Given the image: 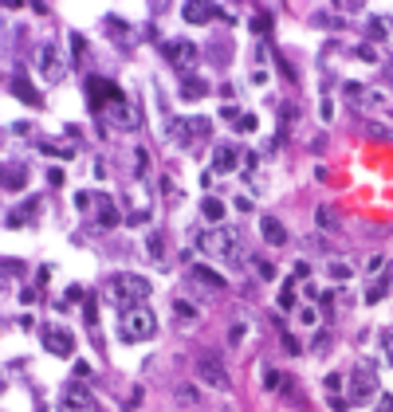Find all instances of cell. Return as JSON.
Returning a JSON list of instances; mask_svg holds the SVG:
<instances>
[{
    "label": "cell",
    "instance_id": "obj_38",
    "mask_svg": "<svg viewBox=\"0 0 393 412\" xmlns=\"http://www.w3.org/2000/svg\"><path fill=\"white\" fill-rule=\"evenodd\" d=\"M48 181L51 185H63V169H48Z\"/></svg>",
    "mask_w": 393,
    "mask_h": 412
},
{
    "label": "cell",
    "instance_id": "obj_20",
    "mask_svg": "<svg viewBox=\"0 0 393 412\" xmlns=\"http://www.w3.org/2000/svg\"><path fill=\"white\" fill-rule=\"evenodd\" d=\"M146 255L154 259V263H165V236H161V232H149V240H146Z\"/></svg>",
    "mask_w": 393,
    "mask_h": 412
},
{
    "label": "cell",
    "instance_id": "obj_8",
    "mask_svg": "<svg viewBox=\"0 0 393 412\" xmlns=\"http://www.w3.org/2000/svg\"><path fill=\"white\" fill-rule=\"evenodd\" d=\"M63 55L60 48H55V39H48V44H39V75H44V83H60L63 79Z\"/></svg>",
    "mask_w": 393,
    "mask_h": 412
},
{
    "label": "cell",
    "instance_id": "obj_12",
    "mask_svg": "<svg viewBox=\"0 0 393 412\" xmlns=\"http://www.w3.org/2000/svg\"><path fill=\"white\" fill-rule=\"evenodd\" d=\"M165 55H170V63H173V67H177L181 75H193L196 48L189 44V39H173V44H165Z\"/></svg>",
    "mask_w": 393,
    "mask_h": 412
},
{
    "label": "cell",
    "instance_id": "obj_26",
    "mask_svg": "<svg viewBox=\"0 0 393 412\" xmlns=\"http://www.w3.org/2000/svg\"><path fill=\"white\" fill-rule=\"evenodd\" d=\"M177 400H181V404H196V388L193 385H181V388H177Z\"/></svg>",
    "mask_w": 393,
    "mask_h": 412
},
{
    "label": "cell",
    "instance_id": "obj_28",
    "mask_svg": "<svg viewBox=\"0 0 393 412\" xmlns=\"http://www.w3.org/2000/svg\"><path fill=\"white\" fill-rule=\"evenodd\" d=\"M256 271L264 275V279H275V267H271L268 259H256Z\"/></svg>",
    "mask_w": 393,
    "mask_h": 412
},
{
    "label": "cell",
    "instance_id": "obj_24",
    "mask_svg": "<svg viewBox=\"0 0 393 412\" xmlns=\"http://www.w3.org/2000/svg\"><path fill=\"white\" fill-rule=\"evenodd\" d=\"M385 294H390V283H385V279H378V283H374V287L366 291V303H381Z\"/></svg>",
    "mask_w": 393,
    "mask_h": 412
},
{
    "label": "cell",
    "instance_id": "obj_29",
    "mask_svg": "<svg viewBox=\"0 0 393 412\" xmlns=\"http://www.w3.org/2000/svg\"><path fill=\"white\" fill-rule=\"evenodd\" d=\"M327 271H331L334 279H350V267H346V263H331Z\"/></svg>",
    "mask_w": 393,
    "mask_h": 412
},
{
    "label": "cell",
    "instance_id": "obj_15",
    "mask_svg": "<svg viewBox=\"0 0 393 412\" xmlns=\"http://www.w3.org/2000/svg\"><path fill=\"white\" fill-rule=\"evenodd\" d=\"M95 205H98V228H114L118 224V208H114L111 193H95Z\"/></svg>",
    "mask_w": 393,
    "mask_h": 412
},
{
    "label": "cell",
    "instance_id": "obj_9",
    "mask_svg": "<svg viewBox=\"0 0 393 412\" xmlns=\"http://www.w3.org/2000/svg\"><path fill=\"white\" fill-rule=\"evenodd\" d=\"M240 161H248L240 146H232V142H217V146H212V173L224 177V173H232Z\"/></svg>",
    "mask_w": 393,
    "mask_h": 412
},
{
    "label": "cell",
    "instance_id": "obj_16",
    "mask_svg": "<svg viewBox=\"0 0 393 412\" xmlns=\"http://www.w3.org/2000/svg\"><path fill=\"white\" fill-rule=\"evenodd\" d=\"M259 232H264V240H268L271 247H283V243H287V228H283L275 216H264V220H259Z\"/></svg>",
    "mask_w": 393,
    "mask_h": 412
},
{
    "label": "cell",
    "instance_id": "obj_37",
    "mask_svg": "<svg viewBox=\"0 0 393 412\" xmlns=\"http://www.w3.org/2000/svg\"><path fill=\"white\" fill-rule=\"evenodd\" d=\"M283 346H287V350H291V353H303V350H299V341H295L291 334H283Z\"/></svg>",
    "mask_w": 393,
    "mask_h": 412
},
{
    "label": "cell",
    "instance_id": "obj_13",
    "mask_svg": "<svg viewBox=\"0 0 393 412\" xmlns=\"http://www.w3.org/2000/svg\"><path fill=\"white\" fill-rule=\"evenodd\" d=\"M189 283H201V291L205 294L224 291V279L217 275V271H209V267H189Z\"/></svg>",
    "mask_w": 393,
    "mask_h": 412
},
{
    "label": "cell",
    "instance_id": "obj_25",
    "mask_svg": "<svg viewBox=\"0 0 393 412\" xmlns=\"http://www.w3.org/2000/svg\"><path fill=\"white\" fill-rule=\"evenodd\" d=\"M381 350H385V365H393V330H381Z\"/></svg>",
    "mask_w": 393,
    "mask_h": 412
},
{
    "label": "cell",
    "instance_id": "obj_34",
    "mask_svg": "<svg viewBox=\"0 0 393 412\" xmlns=\"http://www.w3.org/2000/svg\"><path fill=\"white\" fill-rule=\"evenodd\" d=\"M252 28H256V32H268V28H271V16H264V12H259L256 20H252Z\"/></svg>",
    "mask_w": 393,
    "mask_h": 412
},
{
    "label": "cell",
    "instance_id": "obj_22",
    "mask_svg": "<svg viewBox=\"0 0 393 412\" xmlns=\"http://www.w3.org/2000/svg\"><path fill=\"white\" fill-rule=\"evenodd\" d=\"M201 216L212 220V224H221V220H224V205L217 200V196H205V200H201Z\"/></svg>",
    "mask_w": 393,
    "mask_h": 412
},
{
    "label": "cell",
    "instance_id": "obj_31",
    "mask_svg": "<svg viewBox=\"0 0 393 412\" xmlns=\"http://www.w3.org/2000/svg\"><path fill=\"white\" fill-rule=\"evenodd\" d=\"M91 205H95V196H91V193H79V196H75V208H79V212H86Z\"/></svg>",
    "mask_w": 393,
    "mask_h": 412
},
{
    "label": "cell",
    "instance_id": "obj_5",
    "mask_svg": "<svg viewBox=\"0 0 393 412\" xmlns=\"http://www.w3.org/2000/svg\"><path fill=\"white\" fill-rule=\"evenodd\" d=\"M60 409L63 412H98V400L83 381H67L60 393Z\"/></svg>",
    "mask_w": 393,
    "mask_h": 412
},
{
    "label": "cell",
    "instance_id": "obj_18",
    "mask_svg": "<svg viewBox=\"0 0 393 412\" xmlns=\"http://www.w3.org/2000/svg\"><path fill=\"white\" fill-rule=\"evenodd\" d=\"M173 315H177V322H181V326H193V322H196V306L189 303V299H181V294H177V299H173Z\"/></svg>",
    "mask_w": 393,
    "mask_h": 412
},
{
    "label": "cell",
    "instance_id": "obj_3",
    "mask_svg": "<svg viewBox=\"0 0 393 412\" xmlns=\"http://www.w3.org/2000/svg\"><path fill=\"white\" fill-rule=\"evenodd\" d=\"M154 334H158V318L149 306H134L118 318V338L122 341H149Z\"/></svg>",
    "mask_w": 393,
    "mask_h": 412
},
{
    "label": "cell",
    "instance_id": "obj_10",
    "mask_svg": "<svg viewBox=\"0 0 393 412\" xmlns=\"http://www.w3.org/2000/svg\"><path fill=\"white\" fill-rule=\"evenodd\" d=\"M374 393H378V377H374V369L358 365L354 377H350V404H362V400H369Z\"/></svg>",
    "mask_w": 393,
    "mask_h": 412
},
{
    "label": "cell",
    "instance_id": "obj_21",
    "mask_svg": "<svg viewBox=\"0 0 393 412\" xmlns=\"http://www.w3.org/2000/svg\"><path fill=\"white\" fill-rule=\"evenodd\" d=\"M24 181H28V165L20 169V165H12V161H8V169H4V189H8V193H16Z\"/></svg>",
    "mask_w": 393,
    "mask_h": 412
},
{
    "label": "cell",
    "instance_id": "obj_2",
    "mask_svg": "<svg viewBox=\"0 0 393 412\" xmlns=\"http://www.w3.org/2000/svg\"><path fill=\"white\" fill-rule=\"evenodd\" d=\"M146 299H149V283L142 279V275H134V271H118V275L107 283V303H111L118 315L134 310V306H146Z\"/></svg>",
    "mask_w": 393,
    "mask_h": 412
},
{
    "label": "cell",
    "instance_id": "obj_27",
    "mask_svg": "<svg viewBox=\"0 0 393 412\" xmlns=\"http://www.w3.org/2000/svg\"><path fill=\"white\" fill-rule=\"evenodd\" d=\"M236 130L252 133V130H256V114H240V118H236Z\"/></svg>",
    "mask_w": 393,
    "mask_h": 412
},
{
    "label": "cell",
    "instance_id": "obj_6",
    "mask_svg": "<svg viewBox=\"0 0 393 412\" xmlns=\"http://www.w3.org/2000/svg\"><path fill=\"white\" fill-rule=\"evenodd\" d=\"M39 341H44V350H48V353H55V357H71V353H75V338H71V330L55 326V322L39 326Z\"/></svg>",
    "mask_w": 393,
    "mask_h": 412
},
{
    "label": "cell",
    "instance_id": "obj_35",
    "mask_svg": "<svg viewBox=\"0 0 393 412\" xmlns=\"http://www.w3.org/2000/svg\"><path fill=\"white\" fill-rule=\"evenodd\" d=\"M378 412H393V393H381V400H378Z\"/></svg>",
    "mask_w": 393,
    "mask_h": 412
},
{
    "label": "cell",
    "instance_id": "obj_32",
    "mask_svg": "<svg viewBox=\"0 0 393 412\" xmlns=\"http://www.w3.org/2000/svg\"><path fill=\"white\" fill-rule=\"evenodd\" d=\"M315 318H319V315H315L311 306H303V310H299V322H303V326H315Z\"/></svg>",
    "mask_w": 393,
    "mask_h": 412
},
{
    "label": "cell",
    "instance_id": "obj_19",
    "mask_svg": "<svg viewBox=\"0 0 393 412\" xmlns=\"http://www.w3.org/2000/svg\"><path fill=\"white\" fill-rule=\"evenodd\" d=\"M181 16L189 24H205V20H212V4H185Z\"/></svg>",
    "mask_w": 393,
    "mask_h": 412
},
{
    "label": "cell",
    "instance_id": "obj_4",
    "mask_svg": "<svg viewBox=\"0 0 393 412\" xmlns=\"http://www.w3.org/2000/svg\"><path fill=\"white\" fill-rule=\"evenodd\" d=\"M86 98H91V110L95 114H102L107 106H114V102H122V91H118V83H111V79H98V75H91L86 79Z\"/></svg>",
    "mask_w": 393,
    "mask_h": 412
},
{
    "label": "cell",
    "instance_id": "obj_23",
    "mask_svg": "<svg viewBox=\"0 0 393 412\" xmlns=\"http://www.w3.org/2000/svg\"><path fill=\"white\" fill-rule=\"evenodd\" d=\"M209 55H212V63H217V67H224V63L232 59V44H228V39H221L217 48L209 44Z\"/></svg>",
    "mask_w": 393,
    "mask_h": 412
},
{
    "label": "cell",
    "instance_id": "obj_30",
    "mask_svg": "<svg viewBox=\"0 0 393 412\" xmlns=\"http://www.w3.org/2000/svg\"><path fill=\"white\" fill-rule=\"evenodd\" d=\"M83 318H86V326H95L98 318H95V299H86L83 303Z\"/></svg>",
    "mask_w": 393,
    "mask_h": 412
},
{
    "label": "cell",
    "instance_id": "obj_7",
    "mask_svg": "<svg viewBox=\"0 0 393 412\" xmlns=\"http://www.w3.org/2000/svg\"><path fill=\"white\" fill-rule=\"evenodd\" d=\"M196 377H201L205 385H212V388H228V369H224V362L221 357H212L209 350L196 353Z\"/></svg>",
    "mask_w": 393,
    "mask_h": 412
},
{
    "label": "cell",
    "instance_id": "obj_36",
    "mask_svg": "<svg viewBox=\"0 0 393 412\" xmlns=\"http://www.w3.org/2000/svg\"><path fill=\"white\" fill-rule=\"evenodd\" d=\"M280 306H283V310H291V306H295V294H291V287H287V291L280 294Z\"/></svg>",
    "mask_w": 393,
    "mask_h": 412
},
{
    "label": "cell",
    "instance_id": "obj_1",
    "mask_svg": "<svg viewBox=\"0 0 393 412\" xmlns=\"http://www.w3.org/2000/svg\"><path fill=\"white\" fill-rule=\"evenodd\" d=\"M193 240H196V247H201L205 255H212V259H224L228 267H244L240 228H232V224H212V228L196 232Z\"/></svg>",
    "mask_w": 393,
    "mask_h": 412
},
{
    "label": "cell",
    "instance_id": "obj_33",
    "mask_svg": "<svg viewBox=\"0 0 393 412\" xmlns=\"http://www.w3.org/2000/svg\"><path fill=\"white\" fill-rule=\"evenodd\" d=\"M319 220H322V228H338V224H334V212H331V208H319Z\"/></svg>",
    "mask_w": 393,
    "mask_h": 412
},
{
    "label": "cell",
    "instance_id": "obj_14",
    "mask_svg": "<svg viewBox=\"0 0 393 412\" xmlns=\"http://www.w3.org/2000/svg\"><path fill=\"white\" fill-rule=\"evenodd\" d=\"M8 86H12V95L20 98V102H28V106H44V95L28 83L24 75H12V79H8Z\"/></svg>",
    "mask_w": 393,
    "mask_h": 412
},
{
    "label": "cell",
    "instance_id": "obj_11",
    "mask_svg": "<svg viewBox=\"0 0 393 412\" xmlns=\"http://www.w3.org/2000/svg\"><path fill=\"white\" fill-rule=\"evenodd\" d=\"M138 126H142V110H138V102H130V98L114 102L111 106V130H138Z\"/></svg>",
    "mask_w": 393,
    "mask_h": 412
},
{
    "label": "cell",
    "instance_id": "obj_17",
    "mask_svg": "<svg viewBox=\"0 0 393 412\" xmlns=\"http://www.w3.org/2000/svg\"><path fill=\"white\" fill-rule=\"evenodd\" d=\"M201 95H209V83L196 79V75H181V98H201Z\"/></svg>",
    "mask_w": 393,
    "mask_h": 412
}]
</instances>
